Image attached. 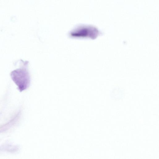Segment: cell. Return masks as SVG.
Instances as JSON below:
<instances>
[{"mask_svg": "<svg viewBox=\"0 0 159 159\" xmlns=\"http://www.w3.org/2000/svg\"><path fill=\"white\" fill-rule=\"evenodd\" d=\"M96 31L94 30L82 29L81 30H78L75 31L70 34V36L73 38H82L84 37H90L93 38L96 35Z\"/></svg>", "mask_w": 159, "mask_h": 159, "instance_id": "1", "label": "cell"}]
</instances>
